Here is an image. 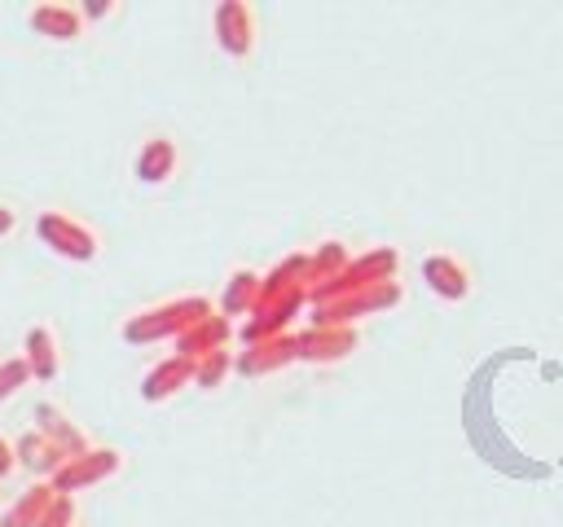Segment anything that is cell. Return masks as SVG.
<instances>
[{"label":"cell","mask_w":563,"mask_h":527,"mask_svg":"<svg viewBox=\"0 0 563 527\" xmlns=\"http://www.w3.org/2000/svg\"><path fill=\"white\" fill-rule=\"evenodd\" d=\"M13 466H18V448H13V444H9L4 435H0V479H4V474H9Z\"/></svg>","instance_id":"cell-24"},{"label":"cell","mask_w":563,"mask_h":527,"mask_svg":"<svg viewBox=\"0 0 563 527\" xmlns=\"http://www.w3.org/2000/svg\"><path fill=\"white\" fill-rule=\"evenodd\" d=\"M400 299H405L400 281H378V285L352 290V294H343V299L317 303V307H312V325H352V329H356L361 316H378V312L396 307Z\"/></svg>","instance_id":"cell-3"},{"label":"cell","mask_w":563,"mask_h":527,"mask_svg":"<svg viewBox=\"0 0 563 527\" xmlns=\"http://www.w3.org/2000/svg\"><path fill=\"white\" fill-rule=\"evenodd\" d=\"M299 360L295 356V334H277V338H264V343H251L246 351L233 356V369L242 378H264V373H277L282 365Z\"/></svg>","instance_id":"cell-9"},{"label":"cell","mask_w":563,"mask_h":527,"mask_svg":"<svg viewBox=\"0 0 563 527\" xmlns=\"http://www.w3.org/2000/svg\"><path fill=\"white\" fill-rule=\"evenodd\" d=\"M229 373H233V351H229V347L207 351L202 360H194V382H198L202 391H216V386H220Z\"/></svg>","instance_id":"cell-21"},{"label":"cell","mask_w":563,"mask_h":527,"mask_svg":"<svg viewBox=\"0 0 563 527\" xmlns=\"http://www.w3.org/2000/svg\"><path fill=\"white\" fill-rule=\"evenodd\" d=\"M48 501H53V483H48V479H40L35 487H26V492L4 509L0 527H35V523H40V514L48 509Z\"/></svg>","instance_id":"cell-20"},{"label":"cell","mask_w":563,"mask_h":527,"mask_svg":"<svg viewBox=\"0 0 563 527\" xmlns=\"http://www.w3.org/2000/svg\"><path fill=\"white\" fill-rule=\"evenodd\" d=\"M260 285H264V277H260L255 268H238V272L224 281L220 316H251L255 303H260Z\"/></svg>","instance_id":"cell-17"},{"label":"cell","mask_w":563,"mask_h":527,"mask_svg":"<svg viewBox=\"0 0 563 527\" xmlns=\"http://www.w3.org/2000/svg\"><path fill=\"white\" fill-rule=\"evenodd\" d=\"M119 466H123V452H114V448H88L79 457H66L62 470L48 483H53V492H84V487L106 483L110 474H119Z\"/></svg>","instance_id":"cell-5"},{"label":"cell","mask_w":563,"mask_h":527,"mask_svg":"<svg viewBox=\"0 0 563 527\" xmlns=\"http://www.w3.org/2000/svg\"><path fill=\"white\" fill-rule=\"evenodd\" d=\"M194 382V360H185V356H167V360H158L145 378H141V395L150 400V404H158V400H172L180 386H189Z\"/></svg>","instance_id":"cell-13"},{"label":"cell","mask_w":563,"mask_h":527,"mask_svg":"<svg viewBox=\"0 0 563 527\" xmlns=\"http://www.w3.org/2000/svg\"><path fill=\"white\" fill-rule=\"evenodd\" d=\"M26 382H31V365H26V356H9V360H0V400L18 395Z\"/></svg>","instance_id":"cell-22"},{"label":"cell","mask_w":563,"mask_h":527,"mask_svg":"<svg viewBox=\"0 0 563 527\" xmlns=\"http://www.w3.org/2000/svg\"><path fill=\"white\" fill-rule=\"evenodd\" d=\"M396 272H400V250H396V246H374V250L356 255L330 285L308 290V303L317 307V303L343 299V294H352V290H365V285H378V281H396Z\"/></svg>","instance_id":"cell-2"},{"label":"cell","mask_w":563,"mask_h":527,"mask_svg":"<svg viewBox=\"0 0 563 527\" xmlns=\"http://www.w3.org/2000/svg\"><path fill=\"white\" fill-rule=\"evenodd\" d=\"M13 448H18V461H22L31 474H40V479H53V474L62 470V461H66V452H62L57 444H48L40 430H26Z\"/></svg>","instance_id":"cell-18"},{"label":"cell","mask_w":563,"mask_h":527,"mask_svg":"<svg viewBox=\"0 0 563 527\" xmlns=\"http://www.w3.org/2000/svg\"><path fill=\"white\" fill-rule=\"evenodd\" d=\"M31 26H35L44 40L70 44V40L84 31V13H79L75 4H57V0H48V4H35V9H31Z\"/></svg>","instance_id":"cell-14"},{"label":"cell","mask_w":563,"mask_h":527,"mask_svg":"<svg viewBox=\"0 0 563 527\" xmlns=\"http://www.w3.org/2000/svg\"><path fill=\"white\" fill-rule=\"evenodd\" d=\"M35 233H40V242H44L48 250H57L62 259H75V264H88V259H97V250H101L97 233H92L88 224H79L75 215H66V211H40Z\"/></svg>","instance_id":"cell-4"},{"label":"cell","mask_w":563,"mask_h":527,"mask_svg":"<svg viewBox=\"0 0 563 527\" xmlns=\"http://www.w3.org/2000/svg\"><path fill=\"white\" fill-rule=\"evenodd\" d=\"M216 307L211 299L202 294H176L167 303H154V307H141L123 321V338L145 347V343H163V338H180L185 329H194L198 321H207Z\"/></svg>","instance_id":"cell-1"},{"label":"cell","mask_w":563,"mask_h":527,"mask_svg":"<svg viewBox=\"0 0 563 527\" xmlns=\"http://www.w3.org/2000/svg\"><path fill=\"white\" fill-rule=\"evenodd\" d=\"M211 26H216V44L229 57H251V48H255V9L246 0H220L216 13H211Z\"/></svg>","instance_id":"cell-7"},{"label":"cell","mask_w":563,"mask_h":527,"mask_svg":"<svg viewBox=\"0 0 563 527\" xmlns=\"http://www.w3.org/2000/svg\"><path fill=\"white\" fill-rule=\"evenodd\" d=\"M22 356H26V365H31V378H40V382H53V378H57V369H62L57 334H53L48 325H35V329L26 334Z\"/></svg>","instance_id":"cell-16"},{"label":"cell","mask_w":563,"mask_h":527,"mask_svg":"<svg viewBox=\"0 0 563 527\" xmlns=\"http://www.w3.org/2000/svg\"><path fill=\"white\" fill-rule=\"evenodd\" d=\"M176 162H180L176 141H172V136H150V141L141 145V154H136V176H141L145 184H163V180L176 176Z\"/></svg>","instance_id":"cell-15"},{"label":"cell","mask_w":563,"mask_h":527,"mask_svg":"<svg viewBox=\"0 0 563 527\" xmlns=\"http://www.w3.org/2000/svg\"><path fill=\"white\" fill-rule=\"evenodd\" d=\"M352 264V255H347V246L343 242H321L312 255H308V290H317V285H330L343 268Z\"/></svg>","instance_id":"cell-19"},{"label":"cell","mask_w":563,"mask_h":527,"mask_svg":"<svg viewBox=\"0 0 563 527\" xmlns=\"http://www.w3.org/2000/svg\"><path fill=\"white\" fill-rule=\"evenodd\" d=\"M35 430H40L48 444H57L66 457H79V452H88V448H92V444H88V435L70 422V413H66V408H57L53 400L35 404Z\"/></svg>","instance_id":"cell-11"},{"label":"cell","mask_w":563,"mask_h":527,"mask_svg":"<svg viewBox=\"0 0 563 527\" xmlns=\"http://www.w3.org/2000/svg\"><path fill=\"white\" fill-rule=\"evenodd\" d=\"M35 527H75V496H70V492H53V501H48V509L40 514Z\"/></svg>","instance_id":"cell-23"},{"label":"cell","mask_w":563,"mask_h":527,"mask_svg":"<svg viewBox=\"0 0 563 527\" xmlns=\"http://www.w3.org/2000/svg\"><path fill=\"white\" fill-rule=\"evenodd\" d=\"M422 281L444 299V303H462L471 294V268L457 255H427L422 259Z\"/></svg>","instance_id":"cell-10"},{"label":"cell","mask_w":563,"mask_h":527,"mask_svg":"<svg viewBox=\"0 0 563 527\" xmlns=\"http://www.w3.org/2000/svg\"><path fill=\"white\" fill-rule=\"evenodd\" d=\"M308 303V290H290V294H277V299H260L255 312L246 316L242 325V343H264V338H277V334H290V321L299 316V307Z\"/></svg>","instance_id":"cell-6"},{"label":"cell","mask_w":563,"mask_h":527,"mask_svg":"<svg viewBox=\"0 0 563 527\" xmlns=\"http://www.w3.org/2000/svg\"><path fill=\"white\" fill-rule=\"evenodd\" d=\"M229 334H233L229 316L211 312L207 321H198L194 329H185V334L176 338V356H185V360H202L207 351H220V347H229Z\"/></svg>","instance_id":"cell-12"},{"label":"cell","mask_w":563,"mask_h":527,"mask_svg":"<svg viewBox=\"0 0 563 527\" xmlns=\"http://www.w3.org/2000/svg\"><path fill=\"white\" fill-rule=\"evenodd\" d=\"M13 220H18V215H13V206H9V202H0V237L13 228Z\"/></svg>","instance_id":"cell-25"},{"label":"cell","mask_w":563,"mask_h":527,"mask_svg":"<svg viewBox=\"0 0 563 527\" xmlns=\"http://www.w3.org/2000/svg\"><path fill=\"white\" fill-rule=\"evenodd\" d=\"M356 351V329L352 325H308L295 334V356L308 365H334Z\"/></svg>","instance_id":"cell-8"}]
</instances>
